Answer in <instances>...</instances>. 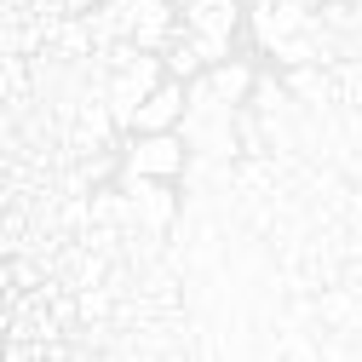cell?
I'll return each instance as SVG.
<instances>
[{
    "instance_id": "cell-2",
    "label": "cell",
    "mask_w": 362,
    "mask_h": 362,
    "mask_svg": "<svg viewBox=\"0 0 362 362\" xmlns=\"http://www.w3.org/2000/svg\"><path fill=\"white\" fill-rule=\"evenodd\" d=\"M242 23V0H196V6H185V29L196 35V47L207 64H224L230 58V35Z\"/></svg>"
},
{
    "instance_id": "cell-6",
    "label": "cell",
    "mask_w": 362,
    "mask_h": 362,
    "mask_svg": "<svg viewBox=\"0 0 362 362\" xmlns=\"http://www.w3.org/2000/svg\"><path fill=\"white\" fill-rule=\"evenodd\" d=\"M247 18H253V40L264 52H276L282 40H293L316 12H299V6H282V0H259V6H247Z\"/></svg>"
},
{
    "instance_id": "cell-1",
    "label": "cell",
    "mask_w": 362,
    "mask_h": 362,
    "mask_svg": "<svg viewBox=\"0 0 362 362\" xmlns=\"http://www.w3.org/2000/svg\"><path fill=\"white\" fill-rule=\"evenodd\" d=\"M161 81H167V58H161V52H139L132 64H121V69L110 75V86H104V93H110V110H115V121H121V127H132L139 104L156 93Z\"/></svg>"
},
{
    "instance_id": "cell-3",
    "label": "cell",
    "mask_w": 362,
    "mask_h": 362,
    "mask_svg": "<svg viewBox=\"0 0 362 362\" xmlns=\"http://www.w3.org/2000/svg\"><path fill=\"white\" fill-rule=\"evenodd\" d=\"M190 167V144H185V132H144L139 144L127 150V173H144V178H178Z\"/></svg>"
},
{
    "instance_id": "cell-12",
    "label": "cell",
    "mask_w": 362,
    "mask_h": 362,
    "mask_svg": "<svg viewBox=\"0 0 362 362\" xmlns=\"http://www.w3.org/2000/svg\"><path fill=\"white\" fill-rule=\"evenodd\" d=\"M242 6H259V0H242Z\"/></svg>"
},
{
    "instance_id": "cell-8",
    "label": "cell",
    "mask_w": 362,
    "mask_h": 362,
    "mask_svg": "<svg viewBox=\"0 0 362 362\" xmlns=\"http://www.w3.org/2000/svg\"><path fill=\"white\" fill-rule=\"evenodd\" d=\"M288 93H293L305 110H339L334 64H293V69H288Z\"/></svg>"
},
{
    "instance_id": "cell-10",
    "label": "cell",
    "mask_w": 362,
    "mask_h": 362,
    "mask_svg": "<svg viewBox=\"0 0 362 362\" xmlns=\"http://www.w3.org/2000/svg\"><path fill=\"white\" fill-rule=\"evenodd\" d=\"M282 6H299V12H322V0H282Z\"/></svg>"
},
{
    "instance_id": "cell-5",
    "label": "cell",
    "mask_w": 362,
    "mask_h": 362,
    "mask_svg": "<svg viewBox=\"0 0 362 362\" xmlns=\"http://www.w3.org/2000/svg\"><path fill=\"white\" fill-rule=\"evenodd\" d=\"M185 110H190V86L185 81H161L156 86V93L139 104V115H132V127H139V132H173L178 121H185Z\"/></svg>"
},
{
    "instance_id": "cell-7",
    "label": "cell",
    "mask_w": 362,
    "mask_h": 362,
    "mask_svg": "<svg viewBox=\"0 0 362 362\" xmlns=\"http://www.w3.org/2000/svg\"><path fill=\"white\" fill-rule=\"evenodd\" d=\"M190 86H202L207 98H218V104H236V110H242V104L253 98V69H247V64H236V58H224V64H207V69H202Z\"/></svg>"
},
{
    "instance_id": "cell-13",
    "label": "cell",
    "mask_w": 362,
    "mask_h": 362,
    "mask_svg": "<svg viewBox=\"0 0 362 362\" xmlns=\"http://www.w3.org/2000/svg\"><path fill=\"white\" fill-rule=\"evenodd\" d=\"M93 6H98V0H93Z\"/></svg>"
},
{
    "instance_id": "cell-4",
    "label": "cell",
    "mask_w": 362,
    "mask_h": 362,
    "mask_svg": "<svg viewBox=\"0 0 362 362\" xmlns=\"http://www.w3.org/2000/svg\"><path fill=\"white\" fill-rule=\"evenodd\" d=\"M121 190L132 202V224H144V230H173L178 224V202L161 178H144V173H121Z\"/></svg>"
},
{
    "instance_id": "cell-9",
    "label": "cell",
    "mask_w": 362,
    "mask_h": 362,
    "mask_svg": "<svg viewBox=\"0 0 362 362\" xmlns=\"http://www.w3.org/2000/svg\"><path fill=\"white\" fill-rule=\"evenodd\" d=\"M161 58H167V75H173V81H196V75L207 69V58H202V47H196L190 29H178L167 47H161Z\"/></svg>"
},
{
    "instance_id": "cell-11",
    "label": "cell",
    "mask_w": 362,
    "mask_h": 362,
    "mask_svg": "<svg viewBox=\"0 0 362 362\" xmlns=\"http://www.w3.org/2000/svg\"><path fill=\"white\" fill-rule=\"evenodd\" d=\"M173 6H178V12H185V6H196V0H173Z\"/></svg>"
}]
</instances>
